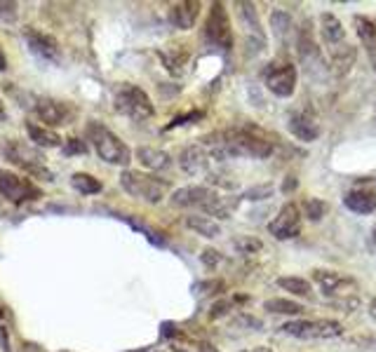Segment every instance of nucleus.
<instances>
[{
	"label": "nucleus",
	"mask_w": 376,
	"mask_h": 352,
	"mask_svg": "<svg viewBox=\"0 0 376 352\" xmlns=\"http://www.w3.org/2000/svg\"><path fill=\"white\" fill-rule=\"evenodd\" d=\"M88 139L92 141L97 156H99L104 162L115 165V167H127L132 162V151H129V146L120 137H115L108 127H104L101 122H95V120L90 122Z\"/></svg>",
	"instance_id": "1"
},
{
	"label": "nucleus",
	"mask_w": 376,
	"mask_h": 352,
	"mask_svg": "<svg viewBox=\"0 0 376 352\" xmlns=\"http://www.w3.org/2000/svg\"><path fill=\"white\" fill-rule=\"evenodd\" d=\"M120 186L132 197H137L141 202H149V205L163 202V197L167 195L170 190V183L165 181V178H158L156 174H144V171H137V169L122 171Z\"/></svg>",
	"instance_id": "2"
},
{
	"label": "nucleus",
	"mask_w": 376,
	"mask_h": 352,
	"mask_svg": "<svg viewBox=\"0 0 376 352\" xmlns=\"http://www.w3.org/2000/svg\"><path fill=\"white\" fill-rule=\"evenodd\" d=\"M113 108L118 110L120 115H125L134 122L149 120V117H153V113H156L151 97L141 87H137V85H129V83L120 85V87L115 90Z\"/></svg>",
	"instance_id": "3"
},
{
	"label": "nucleus",
	"mask_w": 376,
	"mask_h": 352,
	"mask_svg": "<svg viewBox=\"0 0 376 352\" xmlns=\"http://www.w3.org/2000/svg\"><path fill=\"white\" fill-rule=\"evenodd\" d=\"M5 156H8L12 165L22 167L26 174L38 176L42 181H54V174L45 167V156H42L35 146H28L24 144V141L12 139L8 141V146H5Z\"/></svg>",
	"instance_id": "4"
},
{
	"label": "nucleus",
	"mask_w": 376,
	"mask_h": 352,
	"mask_svg": "<svg viewBox=\"0 0 376 352\" xmlns=\"http://www.w3.org/2000/svg\"><path fill=\"white\" fill-rule=\"evenodd\" d=\"M282 333L301 341H325V338H336L343 333V324L336 319H292V322L280 326Z\"/></svg>",
	"instance_id": "5"
},
{
	"label": "nucleus",
	"mask_w": 376,
	"mask_h": 352,
	"mask_svg": "<svg viewBox=\"0 0 376 352\" xmlns=\"http://www.w3.org/2000/svg\"><path fill=\"white\" fill-rule=\"evenodd\" d=\"M28 106L40 120V125L50 129L71 125L73 117H76V108H73L69 101H61V99H54V97H33Z\"/></svg>",
	"instance_id": "6"
},
{
	"label": "nucleus",
	"mask_w": 376,
	"mask_h": 352,
	"mask_svg": "<svg viewBox=\"0 0 376 352\" xmlns=\"http://www.w3.org/2000/svg\"><path fill=\"white\" fill-rule=\"evenodd\" d=\"M0 195L8 202H12V205H24V202L38 200L40 190L38 186L31 183V178L0 167Z\"/></svg>",
	"instance_id": "7"
},
{
	"label": "nucleus",
	"mask_w": 376,
	"mask_h": 352,
	"mask_svg": "<svg viewBox=\"0 0 376 352\" xmlns=\"http://www.w3.org/2000/svg\"><path fill=\"white\" fill-rule=\"evenodd\" d=\"M205 40L209 45L221 47V49L233 47V28H231V19H228L224 3H214L212 10H209L207 22H205Z\"/></svg>",
	"instance_id": "8"
},
{
	"label": "nucleus",
	"mask_w": 376,
	"mask_h": 352,
	"mask_svg": "<svg viewBox=\"0 0 376 352\" xmlns=\"http://www.w3.org/2000/svg\"><path fill=\"white\" fill-rule=\"evenodd\" d=\"M268 233L275 240H294L301 233V209L294 202H285L273 221L268 224Z\"/></svg>",
	"instance_id": "9"
},
{
	"label": "nucleus",
	"mask_w": 376,
	"mask_h": 352,
	"mask_svg": "<svg viewBox=\"0 0 376 352\" xmlns=\"http://www.w3.org/2000/svg\"><path fill=\"white\" fill-rule=\"evenodd\" d=\"M313 280L320 289H322L325 296H332V301L336 299H346V296L353 294L355 289V280H350L348 275L336 273V270H313Z\"/></svg>",
	"instance_id": "10"
},
{
	"label": "nucleus",
	"mask_w": 376,
	"mask_h": 352,
	"mask_svg": "<svg viewBox=\"0 0 376 352\" xmlns=\"http://www.w3.org/2000/svg\"><path fill=\"white\" fill-rule=\"evenodd\" d=\"M297 66L294 64H282V66H273V69L266 71V87L270 94L287 99L294 94L297 90Z\"/></svg>",
	"instance_id": "11"
},
{
	"label": "nucleus",
	"mask_w": 376,
	"mask_h": 352,
	"mask_svg": "<svg viewBox=\"0 0 376 352\" xmlns=\"http://www.w3.org/2000/svg\"><path fill=\"white\" fill-rule=\"evenodd\" d=\"M24 40H26L31 52H33L35 57H40L42 61H59V45L52 35L35 28H26L24 31Z\"/></svg>",
	"instance_id": "12"
},
{
	"label": "nucleus",
	"mask_w": 376,
	"mask_h": 352,
	"mask_svg": "<svg viewBox=\"0 0 376 352\" xmlns=\"http://www.w3.org/2000/svg\"><path fill=\"white\" fill-rule=\"evenodd\" d=\"M214 195H217V190H212L209 186H183L172 193L170 202L174 207H183V209H188V207L202 209Z\"/></svg>",
	"instance_id": "13"
},
{
	"label": "nucleus",
	"mask_w": 376,
	"mask_h": 352,
	"mask_svg": "<svg viewBox=\"0 0 376 352\" xmlns=\"http://www.w3.org/2000/svg\"><path fill=\"white\" fill-rule=\"evenodd\" d=\"M179 167L183 174L188 176H200L209 171V153L205 146H186L179 153Z\"/></svg>",
	"instance_id": "14"
},
{
	"label": "nucleus",
	"mask_w": 376,
	"mask_h": 352,
	"mask_svg": "<svg viewBox=\"0 0 376 352\" xmlns=\"http://www.w3.org/2000/svg\"><path fill=\"white\" fill-rule=\"evenodd\" d=\"M238 15H240V22H243L245 31H247V40L250 45H259V49H266V33L261 28V22H259V15H256V8L252 3H238Z\"/></svg>",
	"instance_id": "15"
},
{
	"label": "nucleus",
	"mask_w": 376,
	"mask_h": 352,
	"mask_svg": "<svg viewBox=\"0 0 376 352\" xmlns=\"http://www.w3.org/2000/svg\"><path fill=\"white\" fill-rule=\"evenodd\" d=\"M287 129L299 141H304V144H311V141H316L320 134H322V127H320V122L316 120V117H311V115H306V113H292V115H289Z\"/></svg>",
	"instance_id": "16"
},
{
	"label": "nucleus",
	"mask_w": 376,
	"mask_h": 352,
	"mask_svg": "<svg viewBox=\"0 0 376 352\" xmlns=\"http://www.w3.org/2000/svg\"><path fill=\"white\" fill-rule=\"evenodd\" d=\"M297 52H299V61L306 66L308 71H311L313 66H322V52H320L318 42L313 40V35H311V31H308V28L299 31Z\"/></svg>",
	"instance_id": "17"
},
{
	"label": "nucleus",
	"mask_w": 376,
	"mask_h": 352,
	"mask_svg": "<svg viewBox=\"0 0 376 352\" xmlns=\"http://www.w3.org/2000/svg\"><path fill=\"white\" fill-rule=\"evenodd\" d=\"M200 17V3H193V0H186V3H177L172 5L170 10V22L172 26L179 31H188L195 26Z\"/></svg>",
	"instance_id": "18"
},
{
	"label": "nucleus",
	"mask_w": 376,
	"mask_h": 352,
	"mask_svg": "<svg viewBox=\"0 0 376 352\" xmlns=\"http://www.w3.org/2000/svg\"><path fill=\"white\" fill-rule=\"evenodd\" d=\"M320 35H322V42L329 49L346 42V28H343L338 17L332 15V12H322L320 15Z\"/></svg>",
	"instance_id": "19"
},
{
	"label": "nucleus",
	"mask_w": 376,
	"mask_h": 352,
	"mask_svg": "<svg viewBox=\"0 0 376 352\" xmlns=\"http://www.w3.org/2000/svg\"><path fill=\"white\" fill-rule=\"evenodd\" d=\"M357 59V49L348 42H341V45L329 49V71L334 76H346V73L355 66Z\"/></svg>",
	"instance_id": "20"
},
{
	"label": "nucleus",
	"mask_w": 376,
	"mask_h": 352,
	"mask_svg": "<svg viewBox=\"0 0 376 352\" xmlns=\"http://www.w3.org/2000/svg\"><path fill=\"white\" fill-rule=\"evenodd\" d=\"M137 160H139V165L149 171H165L172 167L170 153L160 151V148H151V146L137 148Z\"/></svg>",
	"instance_id": "21"
},
{
	"label": "nucleus",
	"mask_w": 376,
	"mask_h": 352,
	"mask_svg": "<svg viewBox=\"0 0 376 352\" xmlns=\"http://www.w3.org/2000/svg\"><path fill=\"white\" fill-rule=\"evenodd\" d=\"M343 205L355 214H372L376 209V190L355 188L343 197Z\"/></svg>",
	"instance_id": "22"
},
{
	"label": "nucleus",
	"mask_w": 376,
	"mask_h": 352,
	"mask_svg": "<svg viewBox=\"0 0 376 352\" xmlns=\"http://www.w3.org/2000/svg\"><path fill=\"white\" fill-rule=\"evenodd\" d=\"M26 132H28V139L33 141L35 148H59L64 146V141L54 129L40 125V122H26Z\"/></svg>",
	"instance_id": "23"
},
{
	"label": "nucleus",
	"mask_w": 376,
	"mask_h": 352,
	"mask_svg": "<svg viewBox=\"0 0 376 352\" xmlns=\"http://www.w3.org/2000/svg\"><path fill=\"white\" fill-rule=\"evenodd\" d=\"M240 200H243V197H224L217 193L205 207H202V212H205L209 219H212V216H217V219H231V214L238 209Z\"/></svg>",
	"instance_id": "24"
},
{
	"label": "nucleus",
	"mask_w": 376,
	"mask_h": 352,
	"mask_svg": "<svg viewBox=\"0 0 376 352\" xmlns=\"http://www.w3.org/2000/svg\"><path fill=\"white\" fill-rule=\"evenodd\" d=\"M355 31H357V38H360V42L367 47L372 61H376V24L372 19H367V17L357 15L355 17Z\"/></svg>",
	"instance_id": "25"
},
{
	"label": "nucleus",
	"mask_w": 376,
	"mask_h": 352,
	"mask_svg": "<svg viewBox=\"0 0 376 352\" xmlns=\"http://www.w3.org/2000/svg\"><path fill=\"white\" fill-rule=\"evenodd\" d=\"M186 226L193 233H198V235H202V237H207V240H214V237H219V235H221V226L214 219H209V216L190 214V216H186Z\"/></svg>",
	"instance_id": "26"
},
{
	"label": "nucleus",
	"mask_w": 376,
	"mask_h": 352,
	"mask_svg": "<svg viewBox=\"0 0 376 352\" xmlns=\"http://www.w3.org/2000/svg\"><path fill=\"white\" fill-rule=\"evenodd\" d=\"M277 287L285 289V292L299 296V299H308L313 294L311 282L304 280V277H294V275H285V277H277Z\"/></svg>",
	"instance_id": "27"
},
{
	"label": "nucleus",
	"mask_w": 376,
	"mask_h": 352,
	"mask_svg": "<svg viewBox=\"0 0 376 352\" xmlns=\"http://www.w3.org/2000/svg\"><path fill=\"white\" fill-rule=\"evenodd\" d=\"M268 312H275V315H289V317H299V315L306 312V308L297 303V301H289V299H268L263 303Z\"/></svg>",
	"instance_id": "28"
},
{
	"label": "nucleus",
	"mask_w": 376,
	"mask_h": 352,
	"mask_svg": "<svg viewBox=\"0 0 376 352\" xmlns=\"http://www.w3.org/2000/svg\"><path fill=\"white\" fill-rule=\"evenodd\" d=\"M71 186L83 195H97L104 190L99 178H95L92 174H85V171H78V174L71 176Z\"/></svg>",
	"instance_id": "29"
},
{
	"label": "nucleus",
	"mask_w": 376,
	"mask_h": 352,
	"mask_svg": "<svg viewBox=\"0 0 376 352\" xmlns=\"http://www.w3.org/2000/svg\"><path fill=\"white\" fill-rule=\"evenodd\" d=\"M270 26H273V33L277 38L285 40L289 35V31H292V17H289V12L275 10L273 15H270Z\"/></svg>",
	"instance_id": "30"
},
{
	"label": "nucleus",
	"mask_w": 376,
	"mask_h": 352,
	"mask_svg": "<svg viewBox=\"0 0 376 352\" xmlns=\"http://www.w3.org/2000/svg\"><path fill=\"white\" fill-rule=\"evenodd\" d=\"M304 216L308 221H313V224L322 221L327 216V202L318 200V197H308V200L304 202Z\"/></svg>",
	"instance_id": "31"
},
{
	"label": "nucleus",
	"mask_w": 376,
	"mask_h": 352,
	"mask_svg": "<svg viewBox=\"0 0 376 352\" xmlns=\"http://www.w3.org/2000/svg\"><path fill=\"white\" fill-rule=\"evenodd\" d=\"M233 246H236V251L238 254H245V256H250V254H256V251H261L263 249V242L259 237H238V240H233Z\"/></svg>",
	"instance_id": "32"
},
{
	"label": "nucleus",
	"mask_w": 376,
	"mask_h": 352,
	"mask_svg": "<svg viewBox=\"0 0 376 352\" xmlns=\"http://www.w3.org/2000/svg\"><path fill=\"white\" fill-rule=\"evenodd\" d=\"M207 183L209 186H219V188H224V190H233L238 186V181L233 178L228 171H207Z\"/></svg>",
	"instance_id": "33"
},
{
	"label": "nucleus",
	"mask_w": 376,
	"mask_h": 352,
	"mask_svg": "<svg viewBox=\"0 0 376 352\" xmlns=\"http://www.w3.org/2000/svg\"><path fill=\"white\" fill-rule=\"evenodd\" d=\"M160 57H163L165 66H167L170 73H174V76H179V73L183 71V64H186V54H170V52H160Z\"/></svg>",
	"instance_id": "34"
},
{
	"label": "nucleus",
	"mask_w": 376,
	"mask_h": 352,
	"mask_svg": "<svg viewBox=\"0 0 376 352\" xmlns=\"http://www.w3.org/2000/svg\"><path fill=\"white\" fill-rule=\"evenodd\" d=\"M64 153L66 156H85L88 153V144L85 141H80V139H69V141H64Z\"/></svg>",
	"instance_id": "35"
},
{
	"label": "nucleus",
	"mask_w": 376,
	"mask_h": 352,
	"mask_svg": "<svg viewBox=\"0 0 376 352\" xmlns=\"http://www.w3.org/2000/svg\"><path fill=\"white\" fill-rule=\"evenodd\" d=\"M273 193V186L266 183V186H256V188H250L247 193L243 195V200H266V197Z\"/></svg>",
	"instance_id": "36"
},
{
	"label": "nucleus",
	"mask_w": 376,
	"mask_h": 352,
	"mask_svg": "<svg viewBox=\"0 0 376 352\" xmlns=\"http://www.w3.org/2000/svg\"><path fill=\"white\" fill-rule=\"evenodd\" d=\"M0 19L3 22H15L17 19V3H10V0H0Z\"/></svg>",
	"instance_id": "37"
},
{
	"label": "nucleus",
	"mask_w": 376,
	"mask_h": 352,
	"mask_svg": "<svg viewBox=\"0 0 376 352\" xmlns=\"http://www.w3.org/2000/svg\"><path fill=\"white\" fill-rule=\"evenodd\" d=\"M200 258H202V263L207 265V268H214V265H219V261H221V254L217 249H205L200 254Z\"/></svg>",
	"instance_id": "38"
},
{
	"label": "nucleus",
	"mask_w": 376,
	"mask_h": 352,
	"mask_svg": "<svg viewBox=\"0 0 376 352\" xmlns=\"http://www.w3.org/2000/svg\"><path fill=\"white\" fill-rule=\"evenodd\" d=\"M228 308H231V303H228V301H219V303H214L212 312H209V317H212V319L224 317V315L228 312Z\"/></svg>",
	"instance_id": "39"
},
{
	"label": "nucleus",
	"mask_w": 376,
	"mask_h": 352,
	"mask_svg": "<svg viewBox=\"0 0 376 352\" xmlns=\"http://www.w3.org/2000/svg\"><path fill=\"white\" fill-rule=\"evenodd\" d=\"M297 188H299L297 176H287L285 178V186H282V193H292V190H297Z\"/></svg>",
	"instance_id": "40"
},
{
	"label": "nucleus",
	"mask_w": 376,
	"mask_h": 352,
	"mask_svg": "<svg viewBox=\"0 0 376 352\" xmlns=\"http://www.w3.org/2000/svg\"><path fill=\"white\" fill-rule=\"evenodd\" d=\"M198 352H219V350L214 348L212 343H200V345H198Z\"/></svg>",
	"instance_id": "41"
},
{
	"label": "nucleus",
	"mask_w": 376,
	"mask_h": 352,
	"mask_svg": "<svg viewBox=\"0 0 376 352\" xmlns=\"http://www.w3.org/2000/svg\"><path fill=\"white\" fill-rule=\"evenodd\" d=\"M0 71H8V57H5L3 49H0Z\"/></svg>",
	"instance_id": "42"
},
{
	"label": "nucleus",
	"mask_w": 376,
	"mask_h": 352,
	"mask_svg": "<svg viewBox=\"0 0 376 352\" xmlns=\"http://www.w3.org/2000/svg\"><path fill=\"white\" fill-rule=\"evenodd\" d=\"M369 315H372V317L376 319V299L372 301V303H369Z\"/></svg>",
	"instance_id": "43"
},
{
	"label": "nucleus",
	"mask_w": 376,
	"mask_h": 352,
	"mask_svg": "<svg viewBox=\"0 0 376 352\" xmlns=\"http://www.w3.org/2000/svg\"><path fill=\"white\" fill-rule=\"evenodd\" d=\"M250 352H273V350H270V348H266V345H259V348L250 350Z\"/></svg>",
	"instance_id": "44"
},
{
	"label": "nucleus",
	"mask_w": 376,
	"mask_h": 352,
	"mask_svg": "<svg viewBox=\"0 0 376 352\" xmlns=\"http://www.w3.org/2000/svg\"><path fill=\"white\" fill-rule=\"evenodd\" d=\"M5 117V106H3V101H0V120Z\"/></svg>",
	"instance_id": "45"
},
{
	"label": "nucleus",
	"mask_w": 376,
	"mask_h": 352,
	"mask_svg": "<svg viewBox=\"0 0 376 352\" xmlns=\"http://www.w3.org/2000/svg\"><path fill=\"white\" fill-rule=\"evenodd\" d=\"M134 352H137V350H134ZM139 352H144V350H139Z\"/></svg>",
	"instance_id": "46"
},
{
	"label": "nucleus",
	"mask_w": 376,
	"mask_h": 352,
	"mask_svg": "<svg viewBox=\"0 0 376 352\" xmlns=\"http://www.w3.org/2000/svg\"><path fill=\"white\" fill-rule=\"evenodd\" d=\"M374 69H376V61H374Z\"/></svg>",
	"instance_id": "47"
},
{
	"label": "nucleus",
	"mask_w": 376,
	"mask_h": 352,
	"mask_svg": "<svg viewBox=\"0 0 376 352\" xmlns=\"http://www.w3.org/2000/svg\"><path fill=\"white\" fill-rule=\"evenodd\" d=\"M240 352H245V350H240Z\"/></svg>",
	"instance_id": "48"
},
{
	"label": "nucleus",
	"mask_w": 376,
	"mask_h": 352,
	"mask_svg": "<svg viewBox=\"0 0 376 352\" xmlns=\"http://www.w3.org/2000/svg\"><path fill=\"white\" fill-rule=\"evenodd\" d=\"M374 24H376V22H374Z\"/></svg>",
	"instance_id": "49"
}]
</instances>
